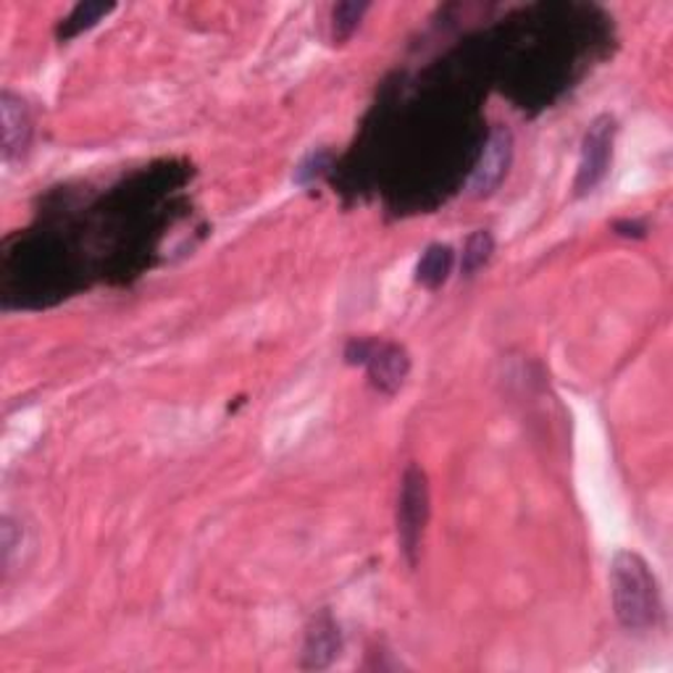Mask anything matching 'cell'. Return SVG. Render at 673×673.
I'll return each mask as SVG.
<instances>
[{
  "instance_id": "1",
  "label": "cell",
  "mask_w": 673,
  "mask_h": 673,
  "mask_svg": "<svg viewBox=\"0 0 673 673\" xmlns=\"http://www.w3.org/2000/svg\"><path fill=\"white\" fill-rule=\"evenodd\" d=\"M610 598L616 619L629 631L655 629L663 616L658 579L640 553H616L610 564Z\"/></svg>"
},
{
  "instance_id": "2",
  "label": "cell",
  "mask_w": 673,
  "mask_h": 673,
  "mask_svg": "<svg viewBox=\"0 0 673 673\" xmlns=\"http://www.w3.org/2000/svg\"><path fill=\"white\" fill-rule=\"evenodd\" d=\"M427 522H429V479L424 474V469L411 463V466L402 471L400 492H398V513H395L400 550L411 566H416V558H419Z\"/></svg>"
},
{
  "instance_id": "3",
  "label": "cell",
  "mask_w": 673,
  "mask_h": 673,
  "mask_svg": "<svg viewBox=\"0 0 673 673\" xmlns=\"http://www.w3.org/2000/svg\"><path fill=\"white\" fill-rule=\"evenodd\" d=\"M613 140H616V119L613 116H598L589 124L585 140H581L579 171H576L574 190L576 196H587L608 177L610 161H613Z\"/></svg>"
},
{
  "instance_id": "4",
  "label": "cell",
  "mask_w": 673,
  "mask_h": 673,
  "mask_svg": "<svg viewBox=\"0 0 673 673\" xmlns=\"http://www.w3.org/2000/svg\"><path fill=\"white\" fill-rule=\"evenodd\" d=\"M513 161V135L511 129L495 127L490 132L487 143H484L482 156L474 166V175H471L469 190L474 198H487L492 192L503 185L505 175H508Z\"/></svg>"
},
{
  "instance_id": "5",
  "label": "cell",
  "mask_w": 673,
  "mask_h": 673,
  "mask_svg": "<svg viewBox=\"0 0 673 673\" xmlns=\"http://www.w3.org/2000/svg\"><path fill=\"white\" fill-rule=\"evenodd\" d=\"M364 369L369 371L374 390L395 395L406 385L408 374H411V356H408V350L398 343L371 339V350L364 360Z\"/></svg>"
},
{
  "instance_id": "6",
  "label": "cell",
  "mask_w": 673,
  "mask_h": 673,
  "mask_svg": "<svg viewBox=\"0 0 673 673\" xmlns=\"http://www.w3.org/2000/svg\"><path fill=\"white\" fill-rule=\"evenodd\" d=\"M0 140H3L0 145H3L6 161L22 158L32 140V119L27 103L9 90L0 93Z\"/></svg>"
},
{
  "instance_id": "7",
  "label": "cell",
  "mask_w": 673,
  "mask_h": 673,
  "mask_svg": "<svg viewBox=\"0 0 673 673\" xmlns=\"http://www.w3.org/2000/svg\"><path fill=\"white\" fill-rule=\"evenodd\" d=\"M343 650V637H339L337 621L329 613L314 616V621L305 629L303 642V669H326Z\"/></svg>"
},
{
  "instance_id": "8",
  "label": "cell",
  "mask_w": 673,
  "mask_h": 673,
  "mask_svg": "<svg viewBox=\"0 0 673 673\" xmlns=\"http://www.w3.org/2000/svg\"><path fill=\"white\" fill-rule=\"evenodd\" d=\"M453 263H455L453 248L442 245V242L429 245L424 250V255L419 259V263H416V282L427 290L442 287V284L448 282L450 272H453Z\"/></svg>"
},
{
  "instance_id": "9",
  "label": "cell",
  "mask_w": 673,
  "mask_h": 673,
  "mask_svg": "<svg viewBox=\"0 0 673 673\" xmlns=\"http://www.w3.org/2000/svg\"><path fill=\"white\" fill-rule=\"evenodd\" d=\"M366 11H369V3H356V0H350V3H337L335 9H332V40H335L337 45L348 43L360 22H364Z\"/></svg>"
},
{
  "instance_id": "10",
  "label": "cell",
  "mask_w": 673,
  "mask_h": 673,
  "mask_svg": "<svg viewBox=\"0 0 673 673\" xmlns=\"http://www.w3.org/2000/svg\"><path fill=\"white\" fill-rule=\"evenodd\" d=\"M492 253H495V238H492L487 229H476V232L466 240V248H463V259H461L463 276H474L479 269L487 266Z\"/></svg>"
},
{
  "instance_id": "11",
  "label": "cell",
  "mask_w": 673,
  "mask_h": 673,
  "mask_svg": "<svg viewBox=\"0 0 673 673\" xmlns=\"http://www.w3.org/2000/svg\"><path fill=\"white\" fill-rule=\"evenodd\" d=\"M108 11H114V6H106V3H80L72 13H69L64 27H61V30H59V34H61V38H72V34L87 30V27H93L95 22H101V19L106 17Z\"/></svg>"
},
{
  "instance_id": "12",
  "label": "cell",
  "mask_w": 673,
  "mask_h": 673,
  "mask_svg": "<svg viewBox=\"0 0 673 673\" xmlns=\"http://www.w3.org/2000/svg\"><path fill=\"white\" fill-rule=\"evenodd\" d=\"M329 169V153H314V156L308 158V161H303L301 166H297L295 171V179L297 182H311V179H318L324 175V171Z\"/></svg>"
},
{
  "instance_id": "13",
  "label": "cell",
  "mask_w": 673,
  "mask_h": 673,
  "mask_svg": "<svg viewBox=\"0 0 673 673\" xmlns=\"http://www.w3.org/2000/svg\"><path fill=\"white\" fill-rule=\"evenodd\" d=\"M17 543H22V532H17V526H13L11 518L6 516L3 524H0V555H3V566L9 564Z\"/></svg>"
},
{
  "instance_id": "14",
  "label": "cell",
  "mask_w": 673,
  "mask_h": 673,
  "mask_svg": "<svg viewBox=\"0 0 673 673\" xmlns=\"http://www.w3.org/2000/svg\"><path fill=\"white\" fill-rule=\"evenodd\" d=\"M613 229L619 234H623V238H644V232H648V229H644V224H640V221H616L613 224Z\"/></svg>"
}]
</instances>
